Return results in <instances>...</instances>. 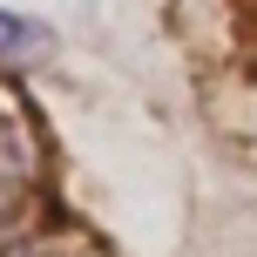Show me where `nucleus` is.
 Segmentation results:
<instances>
[{"mask_svg": "<svg viewBox=\"0 0 257 257\" xmlns=\"http://www.w3.org/2000/svg\"><path fill=\"white\" fill-rule=\"evenodd\" d=\"M41 48H48V27L0 7V54H41Z\"/></svg>", "mask_w": 257, "mask_h": 257, "instance_id": "obj_1", "label": "nucleus"}, {"mask_svg": "<svg viewBox=\"0 0 257 257\" xmlns=\"http://www.w3.org/2000/svg\"><path fill=\"white\" fill-rule=\"evenodd\" d=\"M34 257H68V250H34Z\"/></svg>", "mask_w": 257, "mask_h": 257, "instance_id": "obj_2", "label": "nucleus"}]
</instances>
